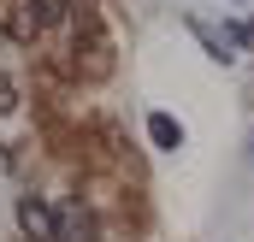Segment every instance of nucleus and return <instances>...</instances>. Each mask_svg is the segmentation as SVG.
<instances>
[{
    "instance_id": "2",
    "label": "nucleus",
    "mask_w": 254,
    "mask_h": 242,
    "mask_svg": "<svg viewBox=\"0 0 254 242\" xmlns=\"http://www.w3.org/2000/svg\"><path fill=\"white\" fill-rule=\"evenodd\" d=\"M60 242H95V219L83 207H65L60 213Z\"/></svg>"
},
{
    "instance_id": "5",
    "label": "nucleus",
    "mask_w": 254,
    "mask_h": 242,
    "mask_svg": "<svg viewBox=\"0 0 254 242\" xmlns=\"http://www.w3.org/2000/svg\"><path fill=\"white\" fill-rule=\"evenodd\" d=\"M12 107H18V89H12V83L0 77V113H12Z\"/></svg>"
},
{
    "instance_id": "4",
    "label": "nucleus",
    "mask_w": 254,
    "mask_h": 242,
    "mask_svg": "<svg viewBox=\"0 0 254 242\" xmlns=\"http://www.w3.org/2000/svg\"><path fill=\"white\" fill-rule=\"evenodd\" d=\"M60 12H65V0H42V6H36V24H54Z\"/></svg>"
},
{
    "instance_id": "3",
    "label": "nucleus",
    "mask_w": 254,
    "mask_h": 242,
    "mask_svg": "<svg viewBox=\"0 0 254 242\" xmlns=\"http://www.w3.org/2000/svg\"><path fill=\"white\" fill-rule=\"evenodd\" d=\"M148 136H154V148H184V124L172 119V113H154L148 119Z\"/></svg>"
},
{
    "instance_id": "1",
    "label": "nucleus",
    "mask_w": 254,
    "mask_h": 242,
    "mask_svg": "<svg viewBox=\"0 0 254 242\" xmlns=\"http://www.w3.org/2000/svg\"><path fill=\"white\" fill-rule=\"evenodd\" d=\"M18 231H24L30 242H60V213H54L48 201L24 195V201H18Z\"/></svg>"
}]
</instances>
